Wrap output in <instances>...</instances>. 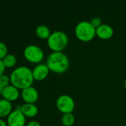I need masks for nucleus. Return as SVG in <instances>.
<instances>
[{"mask_svg": "<svg viewBox=\"0 0 126 126\" xmlns=\"http://www.w3.org/2000/svg\"><path fill=\"white\" fill-rule=\"evenodd\" d=\"M10 79L9 76L6 75H3L0 77V87L1 89L7 87V86L10 85Z\"/></svg>", "mask_w": 126, "mask_h": 126, "instance_id": "nucleus-17", "label": "nucleus"}, {"mask_svg": "<svg viewBox=\"0 0 126 126\" xmlns=\"http://www.w3.org/2000/svg\"><path fill=\"white\" fill-rule=\"evenodd\" d=\"M113 27L108 24H102L98 28L96 29L97 35L101 39H109L114 35Z\"/></svg>", "mask_w": 126, "mask_h": 126, "instance_id": "nucleus-11", "label": "nucleus"}, {"mask_svg": "<svg viewBox=\"0 0 126 126\" xmlns=\"http://www.w3.org/2000/svg\"><path fill=\"white\" fill-rule=\"evenodd\" d=\"M15 110L7 117V126H25L26 123V117L21 111V106H18Z\"/></svg>", "mask_w": 126, "mask_h": 126, "instance_id": "nucleus-7", "label": "nucleus"}, {"mask_svg": "<svg viewBox=\"0 0 126 126\" xmlns=\"http://www.w3.org/2000/svg\"><path fill=\"white\" fill-rule=\"evenodd\" d=\"M48 40V47L53 52H62L68 44V37L62 31L56 30L51 32Z\"/></svg>", "mask_w": 126, "mask_h": 126, "instance_id": "nucleus-3", "label": "nucleus"}, {"mask_svg": "<svg viewBox=\"0 0 126 126\" xmlns=\"http://www.w3.org/2000/svg\"><path fill=\"white\" fill-rule=\"evenodd\" d=\"M46 65L50 71L56 74H62L68 69L70 61L63 52H53L48 55Z\"/></svg>", "mask_w": 126, "mask_h": 126, "instance_id": "nucleus-2", "label": "nucleus"}, {"mask_svg": "<svg viewBox=\"0 0 126 126\" xmlns=\"http://www.w3.org/2000/svg\"><path fill=\"white\" fill-rule=\"evenodd\" d=\"M124 84H125V87H126V80H125V83H124Z\"/></svg>", "mask_w": 126, "mask_h": 126, "instance_id": "nucleus-24", "label": "nucleus"}, {"mask_svg": "<svg viewBox=\"0 0 126 126\" xmlns=\"http://www.w3.org/2000/svg\"><path fill=\"white\" fill-rule=\"evenodd\" d=\"M1 92H2V89L0 87V94H1Z\"/></svg>", "mask_w": 126, "mask_h": 126, "instance_id": "nucleus-23", "label": "nucleus"}, {"mask_svg": "<svg viewBox=\"0 0 126 126\" xmlns=\"http://www.w3.org/2000/svg\"><path fill=\"white\" fill-rule=\"evenodd\" d=\"M3 99L11 102L16 100L19 97V89H18L14 86L10 84L7 87L2 89L1 94Z\"/></svg>", "mask_w": 126, "mask_h": 126, "instance_id": "nucleus-9", "label": "nucleus"}, {"mask_svg": "<svg viewBox=\"0 0 126 126\" xmlns=\"http://www.w3.org/2000/svg\"><path fill=\"white\" fill-rule=\"evenodd\" d=\"M26 126H41V124L39 123V122H37V121H36V120H33V121H30V122H29Z\"/></svg>", "mask_w": 126, "mask_h": 126, "instance_id": "nucleus-21", "label": "nucleus"}, {"mask_svg": "<svg viewBox=\"0 0 126 126\" xmlns=\"http://www.w3.org/2000/svg\"><path fill=\"white\" fill-rule=\"evenodd\" d=\"M50 72V69L48 66L44 63H39L36 65L32 70L33 79L38 81L45 80Z\"/></svg>", "mask_w": 126, "mask_h": 126, "instance_id": "nucleus-10", "label": "nucleus"}, {"mask_svg": "<svg viewBox=\"0 0 126 126\" xmlns=\"http://www.w3.org/2000/svg\"><path fill=\"white\" fill-rule=\"evenodd\" d=\"M2 61L6 68H12L16 63V58L13 54H7L2 59Z\"/></svg>", "mask_w": 126, "mask_h": 126, "instance_id": "nucleus-15", "label": "nucleus"}, {"mask_svg": "<svg viewBox=\"0 0 126 126\" xmlns=\"http://www.w3.org/2000/svg\"><path fill=\"white\" fill-rule=\"evenodd\" d=\"M91 24L97 29L98 28L100 25H102V20L100 17H94L91 20Z\"/></svg>", "mask_w": 126, "mask_h": 126, "instance_id": "nucleus-19", "label": "nucleus"}, {"mask_svg": "<svg viewBox=\"0 0 126 126\" xmlns=\"http://www.w3.org/2000/svg\"><path fill=\"white\" fill-rule=\"evenodd\" d=\"M76 37L84 42L91 41L97 35L96 28L88 21H82L79 22L75 27Z\"/></svg>", "mask_w": 126, "mask_h": 126, "instance_id": "nucleus-4", "label": "nucleus"}, {"mask_svg": "<svg viewBox=\"0 0 126 126\" xmlns=\"http://www.w3.org/2000/svg\"><path fill=\"white\" fill-rule=\"evenodd\" d=\"M21 111L25 117H34L38 114V108L32 103H25L21 106Z\"/></svg>", "mask_w": 126, "mask_h": 126, "instance_id": "nucleus-12", "label": "nucleus"}, {"mask_svg": "<svg viewBox=\"0 0 126 126\" xmlns=\"http://www.w3.org/2000/svg\"><path fill=\"white\" fill-rule=\"evenodd\" d=\"M5 68L6 67L4 66L2 60H0V77L4 75V72L5 71Z\"/></svg>", "mask_w": 126, "mask_h": 126, "instance_id": "nucleus-20", "label": "nucleus"}, {"mask_svg": "<svg viewBox=\"0 0 126 126\" xmlns=\"http://www.w3.org/2000/svg\"><path fill=\"white\" fill-rule=\"evenodd\" d=\"M12 112V104L4 99L0 100V118L7 117Z\"/></svg>", "mask_w": 126, "mask_h": 126, "instance_id": "nucleus-13", "label": "nucleus"}, {"mask_svg": "<svg viewBox=\"0 0 126 126\" xmlns=\"http://www.w3.org/2000/svg\"><path fill=\"white\" fill-rule=\"evenodd\" d=\"M0 126H7V122H5L2 119H0Z\"/></svg>", "mask_w": 126, "mask_h": 126, "instance_id": "nucleus-22", "label": "nucleus"}, {"mask_svg": "<svg viewBox=\"0 0 126 126\" xmlns=\"http://www.w3.org/2000/svg\"><path fill=\"white\" fill-rule=\"evenodd\" d=\"M7 47L5 44L0 41V60H2L8 53Z\"/></svg>", "mask_w": 126, "mask_h": 126, "instance_id": "nucleus-18", "label": "nucleus"}, {"mask_svg": "<svg viewBox=\"0 0 126 126\" xmlns=\"http://www.w3.org/2000/svg\"><path fill=\"white\" fill-rule=\"evenodd\" d=\"M10 79L11 85L14 86L18 89L22 90L32 86L34 80L32 70L25 66L16 68L10 73Z\"/></svg>", "mask_w": 126, "mask_h": 126, "instance_id": "nucleus-1", "label": "nucleus"}, {"mask_svg": "<svg viewBox=\"0 0 126 126\" xmlns=\"http://www.w3.org/2000/svg\"><path fill=\"white\" fill-rule=\"evenodd\" d=\"M75 123V117L72 113L64 114L62 117V123L64 126H72Z\"/></svg>", "mask_w": 126, "mask_h": 126, "instance_id": "nucleus-16", "label": "nucleus"}, {"mask_svg": "<svg viewBox=\"0 0 126 126\" xmlns=\"http://www.w3.org/2000/svg\"><path fill=\"white\" fill-rule=\"evenodd\" d=\"M56 107L63 114L72 113L75 109V101L71 96L64 94L57 98Z\"/></svg>", "mask_w": 126, "mask_h": 126, "instance_id": "nucleus-6", "label": "nucleus"}, {"mask_svg": "<svg viewBox=\"0 0 126 126\" xmlns=\"http://www.w3.org/2000/svg\"><path fill=\"white\" fill-rule=\"evenodd\" d=\"M36 34L37 37L42 39H48L50 35L51 32L49 27L46 25L41 24L36 28Z\"/></svg>", "mask_w": 126, "mask_h": 126, "instance_id": "nucleus-14", "label": "nucleus"}, {"mask_svg": "<svg viewBox=\"0 0 126 126\" xmlns=\"http://www.w3.org/2000/svg\"><path fill=\"white\" fill-rule=\"evenodd\" d=\"M23 55L25 58L32 63H40L45 57V53L42 49L39 46L33 44L27 46L24 49Z\"/></svg>", "mask_w": 126, "mask_h": 126, "instance_id": "nucleus-5", "label": "nucleus"}, {"mask_svg": "<svg viewBox=\"0 0 126 126\" xmlns=\"http://www.w3.org/2000/svg\"><path fill=\"white\" fill-rule=\"evenodd\" d=\"M22 97L25 103L34 104L39 99V92L33 86H30L22 90Z\"/></svg>", "mask_w": 126, "mask_h": 126, "instance_id": "nucleus-8", "label": "nucleus"}]
</instances>
